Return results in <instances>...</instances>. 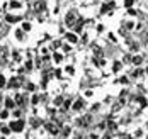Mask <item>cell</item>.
Returning <instances> with one entry per match:
<instances>
[{
	"label": "cell",
	"instance_id": "cell-1",
	"mask_svg": "<svg viewBox=\"0 0 148 139\" xmlns=\"http://www.w3.org/2000/svg\"><path fill=\"white\" fill-rule=\"evenodd\" d=\"M10 129L14 131V132H21L22 129H24V121H15V122L10 124Z\"/></svg>",
	"mask_w": 148,
	"mask_h": 139
},
{
	"label": "cell",
	"instance_id": "cell-2",
	"mask_svg": "<svg viewBox=\"0 0 148 139\" xmlns=\"http://www.w3.org/2000/svg\"><path fill=\"white\" fill-rule=\"evenodd\" d=\"M21 83H22V78H21V77H15V78H12V80H10V83H9V85H10L12 88H17Z\"/></svg>",
	"mask_w": 148,
	"mask_h": 139
},
{
	"label": "cell",
	"instance_id": "cell-3",
	"mask_svg": "<svg viewBox=\"0 0 148 139\" xmlns=\"http://www.w3.org/2000/svg\"><path fill=\"white\" fill-rule=\"evenodd\" d=\"M45 127L48 129V131H49V132H51V134H56V132H58V127H56L55 124H51V122H48Z\"/></svg>",
	"mask_w": 148,
	"mask_h": 139
},
{
	"label": "cell",
	"instance_id": "cell-4",
	"mask_svg": "<svg viewBox=\"0 0 148 139\" xmlns=\"http://www.w3.org/2000/svg\"><path fill=\"white\" fill-rule=\"evenodd\" d=\"M66 24H68V26H73L75 24V12L66 14Z\"/></svg>",
	"mask_w": 148,
	"mask_h": 139
},
{
	"label": "cell",
	"instance_id": "cell-5",
	"mask_svg": "<svg viewBox=\"0 0 148 139\" xmlns=\"http://www.w3.org/2000/svg\"><path fill=\"white\" fill-rule=\"evenodd\" d=\"M84 104H85V102H84V98H78V100L75 102V105H73V110H80V108L84 107Z\"/></svg>",
	"mask_w": 148,
	"mask_h": 139
},
{
	"label": "cell",
	"instance_id": "cell-6",
	"mask_svg": "<svg viewBox=\"0 0 148 139\" xmlns=\"http://www.w3.org/2000/svg\"><path fill=\"white\" fill-rule=\"evenodd\" d=\"M112 7H114V3H104V5H102V10H101V12H102V14H106V12H109Z\"/></svg>",
	"mask_w": 148,
	"mask_h": 139
},
{
	"label": "cell",
	"instance_id": "cell-7",
	"mask_svg": "<svg viewBox=\"0 0 148 139\" xmlns=\"http://www.w3.org/2000/svg\"><path fill=\"white\" fill-rule=\"evenodd\" d=\"M66 39H68L70 43H77V36H75L73 32H68V34H66Z\"/></svg>",
	"mask_w": 148,
	"mask_h": 139
},
{
	"label": "cell",
	"instance_id": "cell-8",
	"mask_svg": "<svg viewBox=\"0 0 148 139\" xmlns=\"http://www.w3.org/2000/svg\"><path fill=\"white\" fill-rule=\"evenodd\" d=\"M15 102H17L19 105H24V97H22V95H15Z\"/></svg>",
	"mask_w": 148,
	"mask_h": 139
},
{
	"label": "cell",
	"instance_id": "cell-9",
	"mask_svg": "<svg viewBox=\"0 0 148 139\" xmlns=\"http://www.w3.org/2000/svg\"><path fill=\"white\" fill-rule=\"evenodd\" d=\"M5 105H7L9 108H12L15 104H14V100H12V98H7V100H5Z\"/></svg>",
	"mask_w": 148,
	"mask_h": 139
},
{
	"label": "cell",
	"instance_id": "cell-10",
	"mask_svg": "<svg viewBox=\"0 0 148 139\" xmlns=\"http://www.w3.org/2000/svg\"><path fill=\"white\" fill-rule=\"evenodd\" d=\"M36 10H45V2H38L36 3Z\"/></svg>",
	"mask_w": 148,
	"mask_h": 139
},
{
	"label": "cell",
	"instance_id": "cell-11",
	"mask_svg": "<svg viewBox=\"0 0 148 139\" xmlns=\"http://www.w3.org/2000/svg\"><path fill=\"white\" fill-rule=\"evenodd\" d=\"M140 63H141V56H134V58H133V64H136V66H138Z\"/></svg>",
	"mask_w": 148,
	"mask_h": 139
},
{
	"label": "cell",
	"instance_id": "cell-12",
	"mask_svg": "<svg viewBox=\"0 0 148 139\" xmlns=\"http://www.w3.org/2000/svg\"><path fill=\"white\" fill-rule=\"evenodd\" d=\"M7 117H9V112L7 110H2L0 112V119H7Z\"/></svg>",
	"mask_w": 148,
	"mask_h": 139
},
{
	"label": "cell",
	"instance_id": "cell-13",
	"mask_svg": "<svg viewBox=\"0 0 148 139\" xmlns=\"http://www.w3.org/2000/svg\"><path fill=\"white\" fill-rule=\"evenodd\" d=\"M133 2H134V0H124V7H128V9H130V7L133 5Z\"/></svg>",
	"mask_w": 148,
	"mask_h": 139
},
{
	"label": "cell",
	"instance_id": "cell-14",
	"mask_svg": "<svg viewBox=\"0 0 148 139\" xmlns=\"http://www.w3.org/2000/svg\"><path fill=\"white\" fill-rule=\"evenodd\" d=\"M112 70H114V71H119V70H121V63H119V61H116V64L112 66Z\"/></svg>",
	"mask_w": 148,
	"mask_h": 139
},
{
	"label": "cell",
	"instance_id": "cell-15",
	"mask_svg": "<svg viewBox=\"0 0 148 139\" xmlns=\"http://www.w3.org/2000/svg\"><path fill=\"white\" fill-rule=\"evenodd\" d=\"M22 29H24V31H29V29H31V24L24 22V24H22Z\"/></svg>",
	"mask_w": 148,
	"mask_h": 139
},
{
	"label": "cell",
	"instance_id": "cell-16",
	"mask_svg": "<svg viewBox=\"0 0 148 139\" xmlns=\"http://www.w3.org/2000/svg\"><path fill=\"white\" fill-rule=\"evenodd\" d=\"M7 20H9V22H15V20H17V17H14V16H7Z\"/></svg>",
	"mask_w": 148,
	"mask_h": 139
},
{
	"label": "cell",
	"instance_id": "cell-17",
	"mask_svg": "<svg viewBox=\"0 0 148 139\" xmlns=\"http://www.w3.org/2000/svg\"><path fill=\"white\" fill-rule=\"evenodd\" d=\"M10 7H12V9H17V7H21V3H19V2H14V0H12V3H10Z\"/></svg>",
	"mask_w": 148,
	"mask_h": 139
},
{
	"label": "cell",
	"instance_id": "cell-18",
	"mask_svg": "<svg viewBox=\"0 0 148 139\" xmlns=\"http://www.w3.org/2000/svg\"><path fill=\"white\" fill-rule=\"evenodd\" d=\"M17 39H19V41H22V39H24V36H22V31H17Z\"/></svg>",
	"mask_w": 148,
	"mask_h": 139
},
{
	"label": "cell",
	"instance_id": "cell-19",
	"mask_svg": "<svg viewBox=\"0 0 148 139\" xmlns=\"http://www.w3.org/2000/svg\"><path fill=\"white\" fill-rule=\"evenodd\" d=\"M38 102H39V97H38V95H34V97H32V104H38Z\"/></svg>",
	"mask_w": 148,
	"mask_h": 139
},
{
	"label": "cell",
	"instance_id": "cell-20",
	"mask_svg": "<svg viewBox=\"0 0 148 139\" xmlns=\"http://www.w3.org/2000/svg\"><path fill=\"white\" fill-rule=\"evenodd\" d=\"M3 85H5V78H3V77H0V88H2Z\"/></svg>",
	"mask_w": 148,
	"mask_h": 139
},
{
	"label": "cell",
	"instance_id": "cell-21",
	"mask_svg": "<svg viewBox=\"0 0 148 139\" xmlns=\"http://www.w3.org/2000/svg\"><path fill=\"white\" fill-rule=\"evenodd\" d=\"M55 102H56V104H55V105H60V104H61V102H63V98H61V97H58V98H56V100H55Z\"/></svg>",
	"mask_w": 148,
	"mask_h": 139
},
{
	"label": "cell",
	"instance_id": "cell-22",
	"mask_svg": "<svg viewBox=\"0 0 148 139\" xmlns=\"http://www.w3.org/2000/svg\"><path fill=\"white\" fill-rule=\"evenodd\" d=\"M55 60L56 61H61V54H55Z\"/></svg>",
	"mask_w": 148,
	"mask_h": 139
},
{
	"label": "cell",
	"instance_id": "cell-23",
	"mask_svg": "<svg viewBox=\"0 0 148 139\" xmlns=\"http://www.w3.org/2000/svg\"><path fill=\"white\" fill-rule=\"evenodd\" d=\"M26 68H27V70H31V68H32V64H31V61H27V63H26Z\"/></svg>",
	"mask_w": 148,
	"mask_h": 139
},
{
	"label": "cell",
	"instance_id": "cell-24",
	"mask_svg": "<svg viewBox=\"0 0 148 139\" xmlns=\"http://www.w3.org/2000/svg\"><path fill=\"white\" fill-rule=\"evenodd\" d=\"M147 73H148V68H147Z\"/></svg>",
	"mask_w": 148,
	"mask_h": 139
},
{
	"label": "cell",
	"instance_id": "cell-25",
	"mask_svg": "<svg viewBox=\"0 0 148 139\" xmlns=\"http://www.w3.org/2000/svg\"><path fill=\"white\" fill-rule=\"evenodd\" d=\"M77 139H80V138H77Z\"/></svg>",
	"mask_w": 148,
	"mask_h": 139
}]
</instances>
